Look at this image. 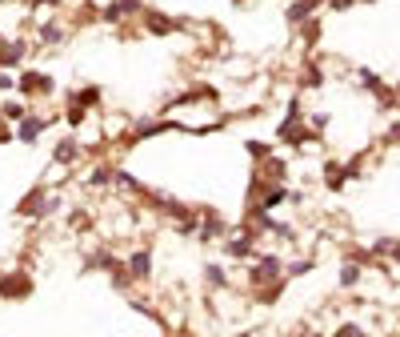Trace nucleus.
<instances>
[{
	"mask_svg": "<svg viewBox=\"0 0 400 337\" xmlns=\"http://www.w3.org/2000/svg\"><path fill=\"white\" fill-rule=\"evenodd\" d=\"M277 277H284L281 253H257L252 261H244V281H248V289H260V285H268V281H277Z\"/></svg>",
	"mask_w": 400,
	"mask_h": 337,
	"instance_id": "1",
	"label": "nucleus"
},
{
	"mask_svg": "<svg viewBox=\"0 0 400 337\" xmlns=\"http://www.w3.org/2000/svg\"><path fill=\"white\" fill-rule=\"evenodd\" d=\"M16 93L24 96V100H45V96L56 93V76L45 69H28L24 65L21 72H16Z\"/></svg>",
	"mask_w": 400,
	"mask_h": 337,
	"instance_id": "2",
	"label": "nucleus"
},
{
	"mask_svg": "<svg viewBox=\"0 0 400 337\" xmlns=\"http://www.w3.org/2000/svg\"><path fill=\"white\" fill-rule=\"evenodd\" d=\"M141 21V28L148 32V36H172V32H185L189 28V17H168V12H161V8H148L144 4V12L137 17Z\"/></svg>",
	"mask_w": 400,
	"mask_h": 337,
	"instance_id": "3",
	"label": "nucleus"
},
{
	"mask_svg": "<svg viewBox=\"0 0 400 337\" xmlns=\"http://www.w3.org/2000/svg\"><path fill=\"white\" fill-rule=\"evenodd\" d=\"M257 241H260V233H252V229H244V225H240V233L224 237V241H220V249H224V257H228V261L244 265V261H252V257L260 253Z\"/></svg>",
	"mask_w": 400,
	"mask_h": 337,
	"instance_id": "4",
	"label": "nucleus"
},
{
	"mask_svg": "<svg viewBox=\"0 0 400 337\" xmlns=\"http://www.w3.org/2000/svg\"><path fill=\"white\" fill-rule=\"evenodd\" d=\"M60 117H45V113H24L21 120H16V141L21 144H36L40 137H45L48 129L56 124Z\"/></svg>",
	"mask_w": 400,
	"mask_h": 337,
	"instance_id": "5",
	"label": "nucleus"
},
{
	"mask_svg": "<svg viewBox=\"0 0 400 337\" xmlns=\"http://www.w3.org/2000/svg\"><path fill=\"white\" fill-rule=\"evenodd\" d=\"M124 261L113 245H96V249H89L84 257H80V273H113L117 265Z\"/></svg>",
	"mask_w": 400,
	"mask_h": 337,
	"instance_id": "6",
	"label": "nucleus"
},
{
	"mask_svg": "<svg viewBox=\"0 0 400 337\" xmlns=\"http://www.w3.org/2000/svg\"><path fill=\"white\" fill-rule=\"evenodd\" d=\"M32 289H36V281H32L28 269H12V273L0 277V297H4V301H24Z\"/></svg>",
	"mask_w": 400,
	"mask_h": 337,
	"instance_id": "7",
	"label": "nucleus"
},
{
	"mask_svg": "<svg viewBox=\"0 0 400 337\" xmlns=\"http://www.w3.org/2000/svg\"><path fill=\"white\" fill-rule=\"evenodd\" d=\"M325 80H329L325 61L320 56H305V65L296 72V93H316V89H325Z\"/></svg>",
	"mask_w": 400,
	"mask_h": 337,
	"instance_id": "8",
	"label": "nucleus"
},
{
	"mask_svg": "<svg viewBox=\"0 0 400 337\" xmlns=\"http://www.w3.org/2000/svg\"><path fill=\"white\" fill-rule=\"evenodd\" d=\"M48 193H52V189H48L45 181H36V185H32V189H28L21 201H16V217H24V221H40V217H45Z\"/></svg>",
	"mask_w": 400,
	"mask_h": 337,
	"instance_id": "9",
	"label": "nucleus"
},
{
	"mask_svg": "<svg viewBox=\"0 0 400 337\" xmlns=\"http://www.w3.org/2000/svg\"><path fill=\"white\" fill-rule=\"evenodd\" d=\"M124 265H128V273H132L137 285H148V281H152V269H156V257H152L148 245H141V249H128Z\"/></svg>",
	"mask_w": 400,
	"mask_h": 337,
	"instance_id": "10",
	"label": "nucleus"
},
{
	"mask_svg": "<svg viewBox=\"0 0 400 337\" xmlns=\"http://www.w3.org/2000/svg\"><path fill=\"white\" fill-rule=\"evenodd\" d=\"M228 237V221L216 213V209H200V229H196V241L200 245H216V241Z\"/></svg>",
	"mask_w": 400,
	"mask_h": 337,
	"instance_id": "11",
	"label": "nucleus"
},
{
	"mask_svg": "<svg viewBox=\"0 0 400 337\" xmlns=\"http://www.w3.org/2000/svg\"><path fill=\"white\" fill-rule=\"evenodd\" d=\"M144 12V0H108L104 8H100V21L104 24H128L137 21Z\"/></svg>",
	"mask_w": 400,
	"mask_h": 337,
	"instance_id": "12",
	"label": "nucleus"
},
{
	"mask_svg": "<svg viewBox=\"0 0 400 337\" xmlns=\"http://www.w3.org/2000/svg\"><path fill=\"white\" fill-rule=\"evenodd\" d=\"M84 153H89V149L80 144V137H76V133H69V137H60V141L52 144V165H56V168H72L80 157H84Z\"/></svg>",
	"mask_w": 400,
	"mask_h": 337,
	"instance_id": "13",
	"label": "nucleus"
},
{
	"mask_svg": "<svg viewBox=\"0 0 400 337\" xmlns=\"http://www.w3.org/2000/svg\"><path fill=\"white\" fill-rule=\"evenodd\" d=\"M32 48H36V45H32V41H24V36H12V41H4V48H0V69L21 72Z\"/></svg>",
	"mask_w": 400,
	"mask_h": 337,
	"instance_id": "14",
	"label": "nucleus"
},
{
	"mask_svg": "<svg viewBox=\"0 0 400 337\" xmlns=\"http://www.w3.org/2000/svg\"><path fill=\"white\" fill-rule=\"evenodd\" d=\"M69 28L72 24H64V21H36L32 36H36V45L40 48H60L64 41H69Z\"/></svg>",
	"mask_w": 400,
	"mask_h": 337,
	"instance_id": "15",
	"label": "nucleus"
},
{
	"mask_svg": "<svg viewBox=\"0 0 400 337\" xmlns=\"http://www.w3.org/2000/svg\"><path fill=\"white\" fill-rule=\"evenodd\" d=\"M325 4H329V0H288V8H284V24L296 28V24H305L308 17H316Z\"/></svg>",
	"mask_w": 400,
	"mask_h": 337,
	"instance_id": "16",
	"label": "nucleus"
},
{
	"mask_svg": "<svg viewBox=\"0 0 400 337\" xmlns=\"http://www.w3.org/2000/svg\"><path fill=\"white\" fill-rule=\"evenodd\" d=\"M64 100H76V105H84L89 113H96L100 100H104V93H100V85H76V89H64Z\"/></svg>",
	"mask_w": 400,
	"mask_h": 337,
	"instance_id": "17",
	"label": "nucleus"
},
{
	"mask_svg": "<svg viewBox=\"0 0 400 337\" xmlns=\"http://www.w3.org/2000/svg\"><path fill=\"white\" fill-rule=\"evenodd\" d=\"M320 177H325V189H329V193H340L344 185H349V173H344V161H336V157H329V161H325V168H320Z\"/></svg>",
	"mask_w": 400,
	"mask_h": 337,
	"instance_id": "18",
	"label": "nucleus"
},
{
	"mask_svg": "<svg viewBox=\"0 0 400 337\" xmlns=\"http://www.w3.org/2000/svg\"><path fill=\"white\" fill-rule=\"evenodd\" d=\"M84 185L89 189H108V185H117V165H93L89 173H84Z\"/></svg>",
	"mask_w": 400,
	"mask_h": 337,
	"instance_id": "19",
	"label": "nucleus"
},
{
	"mask_svg": "<svg viewBox=\"0 0 400 337\" xmlns=\"http://www.w3.org/2000/svg\"><path fill=\"white\" fill-rule=\"evenodd\" d=\"M296 36H301V45L312 52V48L320 45V36H325V21H320V17H308L305 24H296Z\"/></svg>",
	"mask_w": 400,
	"mask_h": 337,
	"instance_id": "20",
	"label": "nucleus"
},
{
	"mask_svg": "<svg viewBox=\"0 0 400 337\" xmlns=\"http://www.w3.org/2000/svg\"><path fill=\"white\" fill-rule=\"evenodd\" d=\"M288 197H292L288 181H272V185L264 189V197H260L257 205H264V209H281V205H288Z\"/></svg>",
	"mask_w": 400,
	"mask_h": 337,
	"instance_id": "21",
	"label": "nucleus"
},
{
	"mask_svg": "<svg viewBox=\"0 0 400 337\" xmlns=\"http://www.w3.org/2000/svg\"><path fill=\"white\" fill-rule=\"evenodd\" d=\"M284 281H288V277H277V281H268V285H260V289H248V293H252L257 305H277L284 297Z\"/></svg>",
	"mask_w": 400,
	"mask_h": 337,
	"instance_id": "22",
	"label": "nucleus"
},
{
	"mask_svg": "<svg viewBox=\"0 0 400 337\" xmlns=\"http://www.w3.org/2000/svg\"><path fill=\"white\" fill-rule=\"evenodd\" d=\"M257 173H264L268 181H288V161H284L281 153H272V157H264L260 165H252Z\"/></svg>",
	"mask_w": 400,
	"mask_h": 337,
	"instance_id": "23",
	"label": "nucleus"
},
{
	"mask_svg": "<svg viewBox=\"0 0 400 337\" xmlns=\"http://www.w3.org/2000/svg\"><path fill=\"white\" fill-rule=\"evenodd\" d=\"M60 120H64L72 133H76V129H84V124H89V109H84V105H76V100H64V113H60Z\"/></svg>",
	"mask_w": 400,
	"mask_h": 337,
	"instance_id": "24",
	"label": "nucleus"
},
{
	"mask_svg": "<svg viewBox=\"0 0 400 337\" xmlns=\"http://www.w3.org/2000/svg\"><path fill=\"white\" fill-rule=\"evenodd\" d=\"M340 289H356L360 285V277H364V265L360 261H353V257H344V265H340Z\"/></svg>",
	"mask_w": 400,
	"mask_h": 337,
	"instance_id": "25",
	"label": "nucleus"
},
{
	"mask_svg": "<svg viewBox=\"0 0 400 337\" xmlns=\"http://www.w3.org/2000/svg\"><path fill=\"white\" fill-rule=\"evenodd\" d=\"M200 277H204V285H209V289H228V269H224V265H216V261H204Z\"/></svg>",
	"mask_w": 400,
	"mask_h": 337,
	"instance_id": "26",
	"label": "nucleus"
},
{
	"mask_svg": "<svg viewBox=\"0 0 400 337\" xmlns=\"http://www.w3.org/2000/svg\"><path fill=\"white\" fill-rule=\"evenodd\" d=\"M356 85H360V93H368V96H377L380 89H384V80H380V72H373V69H356Z\"/></svg>",
	"mask_w": 400,
	"mask_h": 337,
	"instance_id": "27",
	"label": "nucleus"
},
{
	"mask_svg": "<svg viewBox=\"0 0 400 337\" xmlns=\"http://www.w3.org/2000/svg\"><path fill=\"white\" fill-rule=\"evenodd\" d=\"M373 100H377L380 113H397V109H400V89H397V85H384Z\"/></svg>",
	"mask_w": 400,
	"mask_h": 337,
	"instance_id": "28",
	"label": "nucleus"
},
{
	"mask_svg": "<svg viewBox=\"0 0 400 337\" xmlns=\"http://www.w3.org/2000/svg\"><path fill=\"white\" fill-rule=\"evenodd\" d=\"M24 113H28V100H16V96L0 100V120H12V124H16V120H21Z\"/></svg>",
	"mask_w": 400,
	"mask_h": 337,
	"instance_id": "29",
	"label": "nucleus"
},
{
	"mask_svg": "<svg viewBox=\"0 0 400 337\" xmlns=\"http://www.w3.org/2000/svg\"><path fill=\"white\" fill-rule=\"evenodd\" d=\"M108 281H113V289H117V293H132V285H137V281H132V273H128V265L120 261L117 269H113V273H108Z\"/></svg>",
	"mask_w": 400,
	"mask_h": 337,
	"instance_id": "30",
	"label": "nucleus"
},
{
	"mask_svg": "<svg viewBox=\"0 0 400 337\" xmlns=\"http://www.w3.org/2000/svg\"><path fill=\"white\" fill-rule=\"evenodd\" d=\"M316 269V257H296V261H284V277H305Z\"/></svg>",
	"mask_w": 400,
	"mask_h": 337,
	"instance_id": "31",
	"label": "nucleus"
},
{
	"mask_svg": "<svg viewBox=\"0 0 400 337\" xmlns=\"http://www.w3.org/2000/svg\"><path fill=\"white\" fill-rule=\"evenodd\" d=\"M69 229H76V233H84V229H96V217L89 213V209H72V213H69Z\"/></svg>",
	"mask_w": 400,
	"mask_h": 337,
	"instance_id": "32",
	"label": "nucleus"
},
{
	"mask_svg": "<svg viewBox=\"0 0 400 337\" xmlns=\"http://www.w3.org/2000/svg\"><path fill=\"white\" fill-rule=\"evenodd\" d=\"M244 153H248V161H252V165H260L264 157H272V149H268L264 141H248V144H244Z\"/></svg>",
	"mask_w": 400,
	"mask_h": 337,
	"instance_id": "33",
	"label": "nucleus"
},
{
	"mask_svg": "<svg viewBox=\"0 0 400 337\" xmlns=\"http://www.w3.org/2000/svg\"><path fill=\"white\" fill-rule=\"evenodd\" d=\"M305 120L308 124H312V133H320V137H325V129H329V113H305Z\"/></svg>",
	"mask_w": 400,
	"mask_h": 337,
	"instance_id": "34",
	"label": "nucleus"
},
{
	"mask_svg": "<svg viewBox=\"0 0 400 337\" xmlns=\"http://www.w3.org/2000/svg\"><path fill=\"white\" fill-rule=\"evenodd\" d=\"M24 12H36V8H60L64 0H16Z\"/></svg>",
	"mask_w": 400,
	"mask_h": 337,
	"instance_id": "35",
	"label": "nucleus"
},
{
	"mask_svg": "<svg viewBox=\"0 0 400 337\" xmlns=\"http://www.w3.org/2000/svg\"><path fill=\"white\" fill-rule=\"evenodd\" d=\"M0 93H16V72L0 69Z\"/></svg>",
	"mask_w": 400,
	"mask_h": 337,
	"instance_id": "36",
	"label": "nucleus"
},
{
	"mask_svg": "<svg viewBox=\"0 0 400 337\" xmlns=\"http://www.w3.org/2000/svg\"><path fill=\"white\" fill-rule=\"evenodd\" d=\"M384 144H400V117L384 129Z\"/></svg>",
	"mask_w": 400,
	"mask_h": 337,
	"instance_id": "37",
	"label": "nucleus"
},
{
	"mask_svg": "<svg viewBox=\"0 0 400 337\" xmlns=\"http://www.w3.org/2000/svg\"><path fill=\"white\" fill-rule=\"evenodd\" d=\"M8 141H16V124L8 129V120H0V144H8Z\"/></svg>",
	"mask_w": 400,
	"mask_h": 337,
	"instance_id": "38",
	"label": "nucleus"
},
{
	"mask_svg": "<svg viewBox=\"0 0 400 337\" xmlns=\"http://www.w3.org/2000/svg\"><path fill=\"white\" fill-rule=\"evenodd\" d=\"M353 4H356V0H329V8H332V12H349Z\"/></svg>",
	"mask_w": 400,
	"mask_h": 337,
	"instance_id": "39",
	"label": "nucleus"
},
{
	"mask_svg": "<svg viewBox=\"0 0 400 337\" xmlns=\"http://www.w3.org/2000/svg\"><path fill=\"white\" fill-rule=\"evenodd\" d=\"M244 4H252V0H233V8H244Z\"/></svg>",
	"mask_w": 400,
	"mask_h": 337,
	"instance_id": "40",
	"label": "nucleus"
},
{
	"mask_svg": "<svg viewBox=\"0 0 400 337\" xmlns=\"http://www.w3.org/2000/svg\"><path fill=\"white\" fill-rule=\"evenodd\" d=\"M172 337H192V334H189V329H180V334H172Z\"/></svg>",
	"mask_w": 400,
	"mask_h": 337,
	"instance_id": "41",
	"label": "nucleus"
},
{
	"mask_svg": "<svg viewBox=\"0 0 400 337\" xmlns=\"http://www.w3.org/2000/svg\"><path fill=\"white\" fill-rule=\"evenodd\" d=\"M4 41H8V36H4V32H0V48H4Z\"/></svg>",
	"mask_w": 400,
	"mask_h": 337,
	"instance_id": "42",
	"label": "nucleus"
},
{
	"mask_svg": "<svg viewBox=\"0 0 400 337\" xmlns=\"http://www.w3.org/2000/svg\"><path fill=\"white\" fill-rule=\"evenodd\" d=\"M236 337H252V334H236Z\"/></svg>",
	"mask_w": 400,
	"mask_h": 337,
	"instance_id": "43",
	"label": "nucleus"
},
{
	"mask_svg": "<svg viewBox=\"0 0 400 337\" xmlns=\"http://www.w3.org/2000/svg\"><path fill=\"white\" fill-rule=\"evenodd\" d=\"M364 337H368V334H364Z\"/></svg>",
	"mask_w": 400,
	"mask_h": 337,
	"instance_id": "44",
	"label": "nucleus"
}]
</instances>
